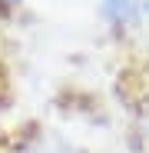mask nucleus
<instances>
[{"mask_svg": "<svg viewBox=\"0 0 149 153\" xmlns=\"http://www.w3.org/2000/svg\"><path fill=\"white\" fill-rule=\"evenodd\" d=\"M106 7H109V13L116 20H126L129 10H133V0H106Z\"/></svg>", "mask_w": 149, "mask_h": 153, "instance_id": "2", "label": "nucleus"}, {"mask_svg": "<svg viewBox=\"0 0 149 153\" xmlns=\"http://www.w3.org/2000/svg\"><path fill=\"white\" fill-rule=\"evenodd\" d=\"M17 153H80V150L60 133H33L17 146Z\"/></svg>", "mask_w": 149, "mask_h": 153, "instance_id": "1", "label": "nucleus"}]
</instances>
